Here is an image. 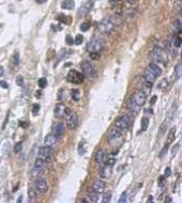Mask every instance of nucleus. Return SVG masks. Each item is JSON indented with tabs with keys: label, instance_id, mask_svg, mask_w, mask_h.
<instances>
[{
	"label": "nucleus",
	"instance_id": "nucleus-1",
	"mask_svg": "<svg viewBox=\"0 0 182 203\" xmlns=\"http://www.w3.org/2000/svg\"><path fill=\"white\" fill-rule=\"evenodd\" d=\"M108 142L113 146H120L123 142V137L121 134V130L114 129L108 136Z\"/></svg>",
	"mask_w": 182,
	"mask_h": 203
},
{
	"label": "nucleus",
	"instance_id": "nucleus-2",
	"mask_svg": "<svg viewBox=\"0 0 182 203\" xmlns=\"http://www.w3.org/2000/svg\"><path fill=\"white\" fill-rule=\"evenodd\" d=\"M82 71L83 73L85 74V76H87L88 78H94L96 75L95 70H94V66L92 65V63H90V61H84L82 62Z\"/></svg>",
	"mask_w": 182,
	"mask_h": 203
},
{
	"label": "nucleus",
	"instance_id": "nucleus-3",
	"mask_svg": "<svg viewBox=\"0 0 182 203\" xmlns=\"http://www.w3.org/2000/svg\"><path fill=\"white\" fill-rule=\"evenodd\" d=\"M115 126L119 130H127L130 126V119L127 116H121L115 121Z\"/></svg>",
	"mask_w": 182,
	"mask_h": 203
},
{
	"label": "nucleus",
	"instance_id": "nucleus-4",
	"mask_svg": "<svg viewBox=\"0 0 182 203\" xmlns=\"http://www.w3.org/2000/svg\"><path fill=\"white\" fill-rule=\"evenodd\" d=\"M114 22H111V18H108V17H106V18H104L102 20V22L99 24V30L101 31V32H104V33H108L111 32V30L114 29Z\"/></svg>",
	"mask_w": 182,
	"mask_h": 203
},
{
	"label": "nucleus",
	"instance_id": "nucleus-5",
	"mask_svg": "<svg viewBox=\"0 0 182 203\" xmlns=\"http://www.w3.org/2000/svg\"><path fill=\"white\" fill-rule=\"evenodd\" d=\"M70 82L72 83H82L84 81V76L80 73H78L77 71H74V70H71L68 74V78H67Z\"/></svg>",
	"mask_w": 182,
	"mask_h": 203
},
{
	"label": "nucleus",
	"instance_id": "nucleus-6",
	"mask_svg": "<svg viewBox=\"0 0 182 203\" xmlns=\"http://www.w3.org/2000/svg\"><path fill=\"white\" fill-rule=\"evenodd\" d=\"M103 48V41L99 38H93L88 45V50L89 53L92 51H100Z\"/></svg>",
	"mask_w": 182,
	"mask_h": 203
},
{
	"label": "nucleus",
	"instance_id": "nucleus-7",
	"mask_svg": "<svg viewBox=\"0 0 182 203\" xmlns=\"http://www.w3.org/2000/svg\"><path fill=\"white\" fill-rule=\"evenodd\" d=\"M131 98H133V101L135 102V103L139 106V107H141V106H143L144 104L146 103V98H147V95H146V94L144 93L141 90H137V91H135V93H134L133 95L131 96Z\"/></svg>",
	"mask_w": 182,
	"mask_h": 203
},
{
	"label": "nucleus",
	"instance_id": "nucleus-8",
	"mask_svg": "<svg viewBox=\"0 0 182 203\" xmlns=\"http://www.w3.org/2000/svg\"><path fill=\"white\" fill-rule=\"evenodd\" d=\"M92 4H93V0H87V1L84 3V6H80L79 10H78V12H77L78 16L79 17L86 16V15L90 12V10L92 8Z\"/></svg>",
	"mask_w": 182,
	"mask_h": 203
},
{
	"label": "nucleus",
	"instance_id": "nucleus-9",
	"mask_svg": "<svg viewBox=\"0 0 182 203\" xmlns=\"http://www.w3.org/2000/svg\"><path fill=\"white\" fill-rule=\"evenodd\" d=\"M33 187L35 188V190L39 191V193H45L47 190H48V185L45 180H42V179H39L34 182L33 184Z\"/></svg>",
	"mask_w": 182,
	"mask_h": 203
},
{
	"label": "nucleus",
	"instance_id": "nucleus-10",
	"mask_svg": "<svg viewBox=\"0 0 182 203\" xmlns=\"http://www.w3.org/2000/svg\"><path fill=\"white\" fill-rule=\"evenodd\" d=\"M151 58L153 59L154 61L156 62H163L164 61V54H163V50L159 47H154L151 51Z\"/></svg>",
	"mask_w": 182,
	"mask_h": 203
},
{
	"label": "nucleus",
	"instance_id": "nucleus-11",
	"mask_svg": "<svg viewBox=\"0 0 182 203\" xmlns=\"http://www.w3.org/2000/svg\"><path fill=\"white\" fill-rule=\"evenodd\" d=\"M67 125L70 129H75L78 125V118L75 113H70L68 120H67Z\"/></svg>",
	"mask_w": 182,
	"mask_h": 203
},
{
	"label": "nucleus",
	"instance_id": "nucleus-12",
	"mask_svg": "<svg viewBox=\"0 0 182 203\" xmlns=\"http://www.w3.org/2000/svg\"><path fill=\"white\" fill-rule=\"evenodd\" d=\"M51 154H53V149L51 148V146H42V148H40L39 150V156L41 157V158H48V157L51 156Z\"/></svg>",
	"mask_w": 182,
	"mask_h": 203
},
{
	"label": "nucleus",
	"instance_id": "nucleus-13",
	"mask_svg": "<svg viewBox=\"0 0 182 203\" xmlns=\"http://www.w3.org/2000/svg\"><path fill=\"white\" fill-rule=\"evenodd\" d=\"M105 186H106L105 182H103L102 180H95L93 182V185H92V189L98 193H101L105 190Z\"/></svg>",
	"mask_w": 182,
	"mask_h": 203
},
{
	"label": "nucleus",
	"instance_id": "nucleus-14",
	"mask_svg": "<svg viewBox=\"0 0 182 203\" xmlns=\"http://www.w3.org/2000/svg\"><path fill=\"white\" fill-rule=\"evenodd\" d=\"M64 130H66V127H64L63 123H57L54 127V136L56 138H60L62 135L64 134Z\"/></svg>",
	"mask_w": 182,
	"mask_h": 203
},
{
	"label": "nucleus",
	"instance_id": "nucleus-15",
	"mask_svg": "<svg viewBox=\"0 0 182 203\" xmlns=\"http://www.w3.org/2000/svg\"><path fill=\"white\" fill-rule=\"evenodd\" d=\"M111 172H113L111 166H109V165H106V166H104L103 168H101L100 175H101V177H103V179H109V177H111Z\"/></svg>",
	"mask_w": 182,
	"mask_h": 203
},
{
	"label": "nucleus",
	"instance_id": "nucleus-16",
	"mask_svg": "<svg viewBox=\"0 0 182 203\" xmlns=\"http://www.w3.org/2000/svg\"><path fill=\"white\" fill-rule=\"evenodd\" d=\"M127 109H129V111L131 112V113H135V114H137L138 113V111H139V109H140V107H139L138 105L135 103V102L133 101V98H130L129 100V102H127Z\"/></svg>",
	"mask_w": 182,
	"mask_h": 203
},
{
	"label": "nucleus",
	"instance_id": "nucleus-17",
	"mask_svg": "<svg viewBox=\"0 0 182 203\" xmlns=\"http://www.w3.org/2000/svg\"><path fill=\"white\" fill-rule=\"evenodd\" d=\"M156 79V76L150 71L149 69H147L145 72H144V80L147 81V82H150V83H153L154 81Z\"/></svg>",
	"mask_w": 182,
	"mask_h": 203
},
{
	"label": "nucleus",
	"instance_id": "nucleus-18",
	"mask_svg": "<svg viewBox=\"0 0 182 203\" xmlns=\"http://www.w3.org/2000/svg\"><path fill=\"white\" fill-rule=\"evenodd\" d=\"M64 110H66V106L62 103H59L56 105L55 107V116L56 118H62L64 116Z\"/></svg>",
	"mask_w": 182,
	"mask_h": 203
},
{
	"label": "nucleus",
	"instance_id": "nucleus-19",
	"mask_svg": "<svg viewBox=\"0 0 182 203\" xmlns=\"http://www.w3.org/2000/svg\"><path fill=\"white\" fill-rule=\"evenodd\" d=\"M105 159H106V154H105V152L103 150H99L95 154V157H94L95 162L98 165H102L103 162L105 161Z\"/></svg>",
	"mask_w": 182,
	"mask_h": 203
},
{
	"label": "nucleus",
	"instance_id": "nucleus-20",
	"mask_svg": "<svg viewBox=\"0 0 182 203\" xmlns=\"http://www.w3.org/2000/svg\"><path fill=\"white\" fill-rule=\"evenodd\" d=\"M56 141H57V138H56L54 135H47L45 137V139H44V145L53 148L56 144Z\"/></svg>",
	"mask_w": 182,
	"mask_h": 203
},
{
	"label": "nucleus",
	"instance_id": "nucleus-21",
	"mask_svg": "<svg viewBox=\"0 0 182 203\" xmlns=\"http://www.w3.org/2000/svg\"><path fill=\"white\" fill-rule=\"evenodd\" d=\"M176 133H177V128L176 127H172V129H170V132L168 133L167 135V140H166V144H168L169 145L170 143H172L175 140V138H176Z\"/></svg>",
	"mask_w": 182,
	"mask_h": 203
},
{
	"label": "nucleus",
	"instance_id": "nucleus-22",
	"mask_svg": "<svg viewBox=\"0 0 182 203\" xmlns=\"http://www.w3.org/2000/svg\"><path fill=\"white\" fill-rule=\"evenodd\" d=\"M149 70L154 74V75L156 76V77L162 74V70L160 69V66H159L158 64H156V63H153V62H151L149 64Z\"/></svg>",
	"mask_w": 182,
	"mask_h": 203
},
{
	"label": "nucleus",
	"instance_id": "nucleus-23",
	"mask_svg": "<svg viewBox=\"0 0 182 203\" xmlns=\"http://www.w3.org/2000/svg\"><path fill=\"white\" fill-rule=\"evenodd\" d=\"M74 6H75L74 0H64L61 3V8L66 9V10H72V9H74Z\"/></svg>",
	"mask_w": 182,
	"mask_h": 203
},
{
	"label": "nucleus",
	"instance_id": "nucleus-24",
	"mask_svg": "<svg viewBox=\"0 0 182 203\" xmlns=\"http://www.w3.org/2000/svg\"><path fill=\"white\" fill-rule=\"evenodd\" d=\"M176 110H177V106L174 105L172 108H170V110L168 111V114H167V118H166V122H167L168 124H169L170 121L174 120L175 116H176Z\"/></svg>",
	"mask_w": 182,
	"mask_h": 203
},
{
	"label": "nucleus",
	"instance_id": "nucleus-25",
	"mask_svg": "<svg viewBox=\"0 0 182 203\" xmlns=\"http://www.w3.org/2000/svg\"><path fill=\"white\" fill-rule=\"evenodd\" d=\"M88 199H89V201H90V202H98L99 193L92 189V190H90L88 193Z\"/></svg>",
	"mask_w": 182,
	"mask_h": 203
},
{
	"label": "nucleus",
	"instance_id": "nucleus-26",
	"mask_svg": "<svg viewBox=\"0 0 182 203\" xmlns=\"http://www.w3.org/2000/svg\"><path fill=\"white\" fill-rule=\"evenodd\" d=\"M30 173H31V175H32V177H39V175L43 174V173H44V168H38V167H34V168H33L32 170L30 171Z\"/></svg>",
	"mask_w": 182,
	"mask_h": 203
},
{
	"label": "nucleus",
	"instance_id": "nucleus-27",
	"mask_svg": "<svg viewBox=\"0 0 182 203\" xmlns=\"http://www.w3.org/2000/svg\"><path fill=\"white\" fill-rule=\"evenodd\" d=\"M168 85H169V82H168V80L166 79V78H164V79H162L161 81H160V83H159L158 88H159L160 90H162V91H164V90H166V89H167Z\"/></svg>",
	"mask_w": 182,
	"mask_h": 203
},
{
	"label": "nucleus",
	"instance_id": "nucleus-28",
	"mask_svg": "<svg viewBox=\"0 0 182 203\" xmlns=\"http://www.w3.org/2000/svg\"><path fill=\"white\" fill-rule=\"evenodd\" d=\"M28 196H29V200H33L37 198V190H35L34 187H29L28 188Z\"/></svg>",
	"mask_w": 182,
	"mask_h": 203
},
{
	"label": "nucleus",
	"instance_id": "nucleus-29",
	"mask_svg": "<svg viewBox=\"0 0 182 203\" xmlns=\"http://www.w3.org/2000/svg\"><path fill=\"white\" fill-rule=\"evenodd\" d=\"M34 167H38V168H44L45 167V161L41 157L35 159V162H34Z\"/></svg>",
	"mask_w": 182,
	"mask_h": 203
},
{
	"label": "nucleus",
	"instance_id": "nucleus-30",
	"mask_svg": "<svg viewBox=\"0 0 182 203\" xmlns=\"http://www.w3.org/2000/svg\"><path fill=\"white\" fill-rule=\"evenodd\" d=\"M167 126H168V123L167 122H163L162 123V125H161V127H160V133H159V138H161L162 136H163V134L165 133V130H166V128H167Z\"/></svg>",
	"mask_w": 182,
	"mask_h": 203
},
{
	"label": "nucleus",
	"instance_id": "nucleus-31",
	"mask_svg": "<svg viewBox=\"0 0 182 203\" xmlns=\"http://www.w3.org/2000/svg\"><path fill=\"white\" fill-rule=\"evenodd\" d=\"M111 200V193H105L102 197V202L103 203H109Z\"/></svg>",
	"mask_w": 182,
	"mask_h": 203
},
{
	"label": "nucleus",
	"instance_id": "nucleus-32",
	"mask_svg": "<svg viewBox=\"0 0 182 203\" xmlns=\"http://www.w3.org/2000/svg\"><path fill=\"white\" fill-rule=\"evenodd\" d=\"M80 95H82V94H80L79 90L76 89V90H73V91H72V98H73L74 101H79Z\"/></svg>",
	"mask_w": 182,
	"mask_h": 203
},
{
	"label": "nucleus",
	"instance_id": "nucleus-33",
	"mask_svg": "<svg viewBox=\"0 0 182 203\" xmlns=\"http://www.w3.org/2000/svg\"><path fill=\"white\" fill-rule=\"evenodd\" d=\"M148 125H149V120H148L147 118H143V119H141V129H143L144 132H145V130H147Z\"/></svg>",
	"mask_w": 182,
	"mask_h": 203
},
{
	"label": "nucleus",
	"instance_id": "nucleus-34",
	"mask_svg": "<svg viewBox=\"0 0 182 203\" xmlns=\"http://www.w3.org/2000/svg\"><path fill=\"white\" fill-rule=\"evenodd\" d=\"M38 85H39V87L41 88V89L45 88L46 86H47V80H46V78H44V77L40 78L39 81H38Z\"/></svg>",
	"mask_w": 182,
	"mask_h": 203
},
{
	"label": "nucleus",
	"instance_id": "nucleus-35",
	"mask_svg": "<svg viewBox=\"0 0 182 203\" xmlns=\"http://www.w3.org/2000/svg\"><path fill=\"white\" fill-rule=\"evenodd\" d=\"M89 54H90V58L92 60H99L101 58L100 51H92V53H89Z\"/></svg>",
	"mask_w": 182,
	"mask_h": 203
},
{
	"label": "nucleus",
	"instance_id": "nucleus-36",
	"mask_svg": "<svg viewBox=\"0 0 182 203\" xmlns=\"http://www.w3.org/2000/svg\"><path fill=\"white\" fill-rule=\"evenodd\" d=\"M83 41H84V37H83L82 34H77L75 38V41H74V43H75L76 45H80L83 43Z\"/></svg>",
	"mask_w": 182,
	"mask_h": 203
},
{
	"label": "nucleus",
	"instance_id": "nucleus-37",
	"mask_svg": "<svg viewBox=\"0 0 182 203\" xmlns=\"http://www.w3.org/2000/svg\"><path fill=\"white\" fill-rule=\"evenodd\" d=\"M89 28H90V22H83V24L80 25V30H82L83 32L87 31Z\"/></svg>",
	"mask_w": 182,
	"mask_h": 203
},
{
	"label": "nucleus",
	"instance_id": "nucleus-38",
	"mask_svg": "<svg viewBox=\"0 0 182 203\" xmlns=\"http://www.w3.org/2000/svg\"><path fill=\"white\" fill-rule=\"evenodd\" d=\"M23 149V143L22 142H17L16 144L14 145V152L15 153H19Z\"/></svg>",
	"mask_w": 182,
	"mask_h": 203
},
{
	"label": "nucleus",
	"instance_id": "nucleus-39",
	"mask_svg": "<svg viewBox=\"0 0 182 203\" xmlns=\"http://www.w3.org/2000/svg\"><path fill=\"white\" fill-rule=\"evenodd\" d=\"M175 71H176V77L179 79V78L181 77V71H182V69H181V63H179V64L177 65V66H176V70H175Z\"/></svg>",
	"mask_w": 182,
	"mask_h": 203
},
{
	"label": "nucleus",
	"instance_id": "nucleus-40",
	"mask_svg": "<svg viewBox=\"0 0 182 203\" xmlns=\"http://www.w3.org/2000/svg\"><path fill=\"white\" fill-rule=\"evenodd\" d=\"M16 85L19 87H23L24 86V77L23 76H17L16 77Z\"/></svg>",
	"mask_w": 182,
	"mask_h": 203
},
{
	"label": "nucleus",
	"instance_id": "nucleus-41",
	"mask_svg": "<svg viewBox=\"0 0 182 203\" xmlns=\"http://www.w3.org/2000/svg\"><path fill=\"white\" fill-rule=\"evenodd\" d=\"M13 62H14L15 65H18V63H19V55L17 53L15 54L14 57H13Z\"/></svg>",
	"mask_w": 182,
	"mask_h": 203
},
{
	"label": "nucleus",
	"instance_id": "nucleus-42",
	"mask_svg": "<svg viewBox=\"0 0 182 203\" xmlns=\"http://www.w3.org/2000/svg\"><path fill=\"white\" fill-rule=\"evenodd\" d=\"M40 110V105H38V104H34L33 105V107H32V112H33V114H37L38 113V111Z\"/></svg>",
	"mask_w": 182,
	"mask_h": 203
},
{
	"label": "nucleus",
	"instance_id": "nucleus-43",
	"mask_svg": "<svg viewBox=\"0 0 182 203\" xmlns=\"http://www.w3.org/2000/svg\"><path fill=\"white\" fill-rule=\"evenodd\" d=\"M174 25H175V29H176V30H178V31L181 30V22H180V20L177 19L176 22H175Z\"/></svg>",
	"mask_w": 182,
	"mask_h": 203
},
{
	"label": "nucleus",
	"instance_id": "nucleus-44",
	"mask_svg": "<svg viewBox=\"0 0 182 203\" xmlns=\"http://www.w3.org/2000/svg\"><path fill=\"white\" fill-rule=\"evenodd\" d=\"M127 201V193H123L122 195H121V198L119 199V203H123Z\"/></svg>",
	"mask_w": 182,
	"mask_h": 203
},
{
	"label": "nucleus",
	"instance_id": "nucleus-45",
	"mask_svg": "<svg viewBox=\"0 0 182 203\" xmlns=\"http://www.w3.org/2000/svg\"><path fill=\"white\" fill-rule=\"evenodd\" d=\"M62 98H63V90L60 89L59 91H58V95H57V100L58 101H61Z\"/></svg>",
	"mask_w": 182,
	"mask_h": 203
},
{
	"label": "nucleus",
	"instance_id": "nucleus-46",
	"mask_svg": "<svg viewBox=\"0 0 182 203\" xmlns=\"http://www.w3.org/2000/svg\"><path fill=\"white\" fill-rule=\"evenodd\" d=\"M165 184V177H159V186H164Z\"/></svg>",
	"mask_w": 182,
	"mask_h": 203
},
{
	"label": "nucleus",
	"instance_id": "nucleus-47",
	"mask_svg": "<svg viewBox=\"0 0 182 203\" xmlns=\"http://www.w3.org/2000/svg\"><path fill=\"white\" fill-rule=\"evenodd\" d=\"M66 41H67V43H68L69 45H72L74 43V41H73V38L71 37V35H67V38H66Z\"/></svg>",
	"mask_w": 182,
	"mask_h": 203
},
{
	"label": "nucleus",
	"instance_id": "nucleus-48",
	"mask_svg": "<svg viewBox=\"0 0 182 203\" xmlns=\"http://www.w3.org/2000/svg\"><path fill=\"white\" fill-rule=\"evenodd\" d=\"M0 87L3 88V89H8L9 88L8 82H6V81H0Z\"/></svg>",
	"mask_w": 182,
	"mask_h": 203
},
{
	"label": "nucleus",
	"instance_id": "nucleus-49",
	"mask_svg": "<svg viewBox=\"0 0 182 203\" xmlns=\"http://www.w3.org/2000/svg\"><path fill=\"white\" fill-rule=\"evenodd\" d=\"M170 174H172V171H170V168H169V167H167V168L165 169V175H164V177H169Z\"/></svg>",
	"mask_w": 182,
	"mask_h": 203
},
{
	"label": "nucleus",
	"instance_id": "nucleus-50",
	"mask_svg": "<svg viewBox=\"0 0 182 203\" xmlns=\"http://www.w3.org/2000/svg\"><path fill=\"white\" fill-rule=\"evenodd\" d=\"M167 150H168V144H166V145L164 146V149H163V150L161 151V153H160V155H161V156H163V155L165 154V153H166V151H167Z\"/></svg>",
	"mask_w": 182,
	"mask_h": 203
},
{
	"label": "nucleus",
	"instance_id": "nucleus-51",
	"mask_svg": "<svg viewBox=\"0 0 182 203\" xmlns=\"http://www.w3.org/2000/svg\"><path fill=\"white\" fill-rule=\"evenodd\" d=\"M115 162H116V159H115V158H109L108 161H107V165H109V166H114Z\"/></svg>",
	"mask_w": 182,
	"mask_h": 203
},
{
	"label": "nucleus",
	"instance_id": "nucleus-52",
	"mask_svg": "<svg viewBox=\"0 0 182 203\" xmlns=\"http://www.w3.org/2000/svg\"><path fill=\"white\" fill-rule=\"evenodd\" d=\"M156 100H158V96H156V95L152 96V98H151V100H150V104H151V105H153V104H156Z\"/></svg>",
	"mask_w": 182,
	"mask_h": 203
},
{
	"label": "nucleus",
	"instance_id": "nucleus-53",
	"mask_svg": "<svg viewBox=\"0 0 182 203\" xmlns=\"http://www.w3.org/2000/svg\"><path fill=\"white\" fill-rule=\"evenodd\" d=\"M19 126H22V127L26 128L27 126H28V123H26V122H19Z\"/></svg>",
	"mask_w": 182,
	"mask_h": 203
},
{
	"label": "nucleus",
	"instance_id": "nucleus-54",
	"mask_svg": "<svg viewBox=\"0 0 182 203\" xmlns=\"http://www.w3.org/2000/svg\"><path fill=\"white\" fill-rule=\"evenodd\" d=\"M172 199L170 197H167L165 199V203H172Z\"/></svg>",
	"mask_w": 182,
	"mask_h": 203
},
{
	"label": "nucleus",
	"instance_id": "nucleus-55",
	"mask_svg": "<svg viewBox=\"0 0 182 203\" xmlns=\"http://www.w3.org/2000/svg\"><path fill=\"white\" fill-rule=\"evenodd\" d=\"M3 72H4V70H3V67L0 65V77H1L2 75H3Z\"/></svg>",
	"mask_w": 182,
	"mask_h": 203
},
{
	"label": "nucleus",
	"instance_id": "nucleus-56",
	"mask_svg": "<svg viewBox=\"0 0 182 203\" xmlns=\"http://www.w3.org/2000/svg\"><path fill=\"white\" fill-rule=\"evenodd\" d=\"M150 202H153V198H152V196H150L149 199L147 200V203H150Z\"/></svg>",
	"mask_w": 182,
	"mask_h": 203
},
{
	"label": "nucleus",
	"instance_id": "nucleus-57",
	"mask_svg": "<svg viewBox=\"0 0 182 203\" xmlns=\"http://www.w3.org/2000/svg\"><path fill=\"white\" fill-rule=\"evenodd\" d=\"M21 202H23V196H21V197L17 199V203H21Z\"/></svg>",
	"mask_w": 182,
	"mask_h": 203
},
{
	"label": "nucleus",
	"instance_id": "nucleus-58",
	"mask_svg": "<svg viewBox=\"0 0 182 203\" xmlns=\"http://www.w3.org/2000/svg\"><path fill=\"white\" fill-rule=\"evenodd\" d=\"M136 1H137V0H127V2H129L130 4H133V3H135Z\"/></svg>",
	"mask_w": 182,
	"mask_h": 203
},
{
	"label": "nucleus",
	"instance_id": "nucleus-59",
	"mask_svg": "<svg viewBox=\"0 0 182 203\" xmlns=\"http://www.w3.org/2000/svg\"><path fill=\"white\" fill-rule=\"evenodd\" d=\"M177 149H178V145H176V146H175V148H174V150H172V154H174V153L176 152V151H177Z\"/></svg>",
	"mask_w": 182,
	"mask_h": 203
},
{
	"label": "nucleus",
	"instance_id": "nucleus-60",
	"mask_svg": "<svg viewBox=\"0 0 182 203\" xmlns=\"http://www.w3.org/2000/svg\"><path fill=\"white\" fill-rule=\"evenodd\" d=\"M37 98H41V92H37Z\"/></svg>",
	"mask_w": 182,
	"mask_h": 203
},
{
	"label": "nucleus",
	"instance_id": "nucleus-61",
	"mask_svg": "<svg viewBox=\"0 0 182 203\" xmlns=\"http://www.w3.org/2000/svg\"><path fill=\"white\" fill-rule=\"evenodd\" d=\"M19 1H22V0H19Z\"/></svg>",
	"mask_w": 182,
	"mask_h": 203
},
{
	"label": "nucleus",
	"instance_id": "nucleus-62",
	"mask_svg": "<svg viewBox=\"0 0 182 203\" xmlns=\"http://www.w3.org/2000/svg\"><path fill=\"white\" fill-rule=\"evenodd\" d=\"M156 1H158V0H156Z\"/></svg>",
	"mask_w": 182,
	"mask_h": 203
}]
</instances>
